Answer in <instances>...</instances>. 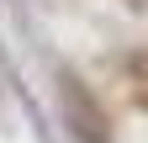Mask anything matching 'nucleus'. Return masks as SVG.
Wrapping results in <instances>:
<instances>
[{
    "label": "nucleus",
    "instance_id": "nucleus-1",
    "mask_svg": "<svg viewBox=\"0 0 148 143\" xmlns=\"http://www.w3.org/2000/svg\"><path fill=\"white\" fill-rule=\"evenodd\" d=\"M64 106H69V122H74V138L79 143H106V117H101V106L74 90V80H64Z\"/></svg>",
    "mask_w": 148,
    "mask_h": 143
},
{
    "label": "nucleus",
    "instance_id": "nucleus-2",
    "mask_svg": "<svg viewBox=\"0 0 148 143\" xmlns=\"http://www.w3.org/2000/svg\"><path fill=\"white\" fill-rule=\"evenodd\" d=\"M127 80H132V96H138V101L148 106V48L127 58Z\"/></svg>",
    "mask_w": 148,
    "mask_h": 143
},
{
    "label": "nucleus",
    "instance_id": "nucleus-3",
    "mask_svg": "<svg viewBox=\"0 0 148 143\" xmlns=\"http://www.w3.org/2000/svg\"><path fill=\"white\" fill-rule=\"evenodd\" d=\"M132 6H143V11H148V0H132Z\"/></svg>",
    "mask_w": 148,
    "mask_h": 143
}]
</instances>
